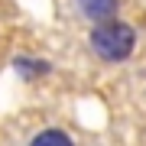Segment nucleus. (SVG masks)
I'll list each match as a JSON object with an SVG mask.
<instances>
[{"label": "nucleus", "mask_w": 146, "mask_h": 146, "mask_svg": "<svg viewBox=\"0 0 146 146\" xmlns=\"http://www.w3.org/2000/svg\"><path fill=\"white\" fill-rule=\"evenodd\" d=\"M13 68L20 78H42V75L52 72V62H46V58H33V55H16L13 58Z\"/></svg>", "instance_id": "7ed1b4c3"}, {"label": "nucleus", "mask_w": 146, "mask_h": 146, "mask_svg": "<svg viewBox=\"0 0 146 146\" xmlns=\"http://www.w3.org/2000/svg\"><path fill=\"white\" fill-rule=\"evenodd\" d=\"M29 146H75V143H72V136H68L65 130H55V127H52V130L36 133L29 140Z\"/></svg>", "instance_id": "20e7f679"}, {"label": "nucleus", "mask_w": 146, "mask_h": 146, "mask_svg": "<svg viewBox=\"0 0 146 146\" xmlns=\"http://www.w3.org/2000/svg\"><path fill=\"white\" fill-rule=\"evenodd\" d=\"M88 46L104 62H127L136 49V29L123 20L94 23V29L88 33Z\"/></svg>", "instance_id": "f257e3e1"}, {"label": "nucleus", "mask_w": 146, "mask_h": 146, "mask_svg": "<svg viewBox=\"0 0 146 146\" xmlns=\"http://www.w3.org/2000/svg\"><path fill=\"white\" fill-rule=\"evenodd\" d=\"M75 3H78L81 16H88L91 23L117 20V10H120V0H75Z\"/></svg>", "instance_id": "f03ea898"}]
</instances>
